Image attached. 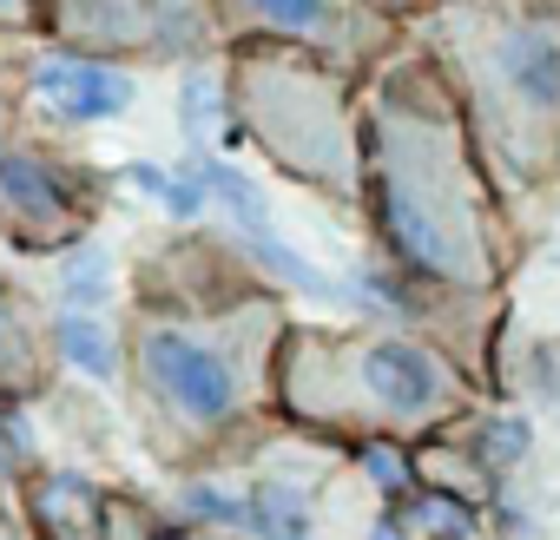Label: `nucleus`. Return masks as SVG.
Here are the masks:
<instances>
[{"label": "nucleus", "mask_w": 560, "mask_h": 540, "mask_svg": "<svg viewBox=\"0 0 560 540\" xmlns=\"http://www.w3.org/2000/svg\"><path fill=\"white\" fill-rule=\"evenodd\" d=\"M0 198H8L34 231H54L60 218H67V191H60V178L40 165V159H0Z\"/></svg>", "instance_id": "nucleus-8"}, {"label": "nucleus", "mask_w": 560, "mask_h": 540, "mask_svg": "<svg viewBox=\"0 0 560 540\" xmlns=\"http://www.w3.org/2000/svg\"><path fill=\"white\" fill-rule=\"evenodd\" d=\"M159 540H185V533H159Z\"/></svg>", "instance_id": "nucleus-22"}, {"label": "nucleus", "mask_w": 560, "mask_h": 540, "mask_svg": "<svg viewBox=\"0 0 560 540\" xmlns=\"http://www.w3.org/2000/svg\"><path fill=\"white\" fill-rule=\"evenodd\" d=\"M422 520H429L435 533H448V540H468V520H462L455 507H422Z\"/></svg>", "instance_id": "nucleus-17"}, {"label": "nucleus", "mask_w": 560, "mask_h": 540, "mask_svg": "<svg viewBox=\"0 0 560 540\" xmlns=\"http://www.w3.org/2000/svg\"><path fill=\"white\" fill-rule=\"evenodd\" d=\"M126 178H132V185H139L145 198H165V185H172V172H159V165H145V159H139V165H132Z\"/></svg>", "instance_id": "nucleus-16"}, {"label": "nucleus", "mask_w": 560, "mask_h": 540, "mask_svg": "<svg viewBox=\"0 0 560 540\" xmlns=\"http://www.w3.org/2000/svg\"><path fill=\"white\" fill-rule=\"evenodd\" d=\"M34 93L67 113V119H119L132 106V80L100 67V60H73V54H47L34 60Z\"/></svg>", "instance_id": "nucleus-7"}, {"label": "nucleus", "mask_w": 560, "mask_h": 540, "mask_svg": "<svg viewBox=\"0 0 560 540\" xmlns=\"http://www.w3.org/2000/svg\"><path fill=\"white\" fill-rule=\"evenodd\" d=\"M244 250H250L264 270H277L284 284H298V291H311V297H337V278H330V270H317L311 257L284 250V244H277V231H257V237H244Z\"/></svg>", "instance_id": "nucleus-12"}, {"label": "nucleus", "mask_w": 560, "mask_h": 540, "mask_svg": "<svg viewBox=\"0 0 560 540\" xmlns=\"http://www.w3.org/2000/svg\"><path fill=\"white\" fill-rule=\"evenodd\" d=\"M527 455V422H494L488 429V461H521Z\"/></svg>", "instance_id": "nucleus-15"}, {"label": "nucleus", "mask_w": 560, "mask_h": 540, "mask_svg": "<svg viewBox=\"0 0 560 540\" xmlns=\"http://www.w3.org/2000/svg\"><path fill=\"white\" fill-rule=\"evenodd\" d=\"M455 60L475 86L494 159H508L514 178H534L560 152V34L475 0L455 14Z\"/></svg>", "instance_id": "nucleus-2"}, {"label": "nucleus", "mask_w": 560, "mask_h": 540, "mask_svg": "<svg viewBox=\"0 0 560 540\" xmlns=\"http://www.w3.org/2000/svg\"><path fill=\"white\" fill-rule=\"evenodd\" d=\"M0 468H8V461H0Z\"/></svg>", "instance_id": "nucleus-23"}, {"label": "nucleus", "mask_w": 560, "mask_h": 540, "mask_svg": "<svg viewBox=\"0 0 560 540\" xmlns=\"http://www.w3.org/2000/svg\"><path fill=\"white\" fill-rule=\"evenodd\" d=\"M231 21L264 27V34H291V40H317L337 54H363L370 47V14L357 0H224Z\"/></svg>", "instance_id": "nucleus-6"}, {"label": "nucleus", "mask_w": 560, "mask_h": 540, "mask_svg": "<svg viewBox=\"0 0 560 540\" xmlns=\"http://www.w3.org/2000/svg\"><path fill=\"white\" fill-rule=\"evenodd\" d=\"M60 297H67V310H73V317H86L93 304H106V297H113V257H106L100 244H80V250L60 263Z\"/></svg>", "instance_id": "nucleus-11"}, {"label": "nucleus", "mask_w": 560, "mask_h": 540, "mask_svg": "<svg viewBox=\"0 0 560 540\" xmlns=\"http://www.w3.org/2000/svg\"><path fill=\"white\" fill-rule=\"evenodd\" d=\"M14 363V324H8V304H0V369Z\"/></svg>", "instance_id": "nucleus-19"}, {"label": "nucleus", "mask_w": 560, "mask_h": 540, "mask_svg": "<svg viewBox=\"0 0 560 540\" xmlns=\"http://www.w3.org/2000/svg\"><path fill=\"white\" fill-rule=\"evenodd\" d=\"M383 224L389 244L429 278L468 291L488 284V237L455 119L416 86L383 93Z\"/></svg>", "instance_id": "nucleus-1"}, {"label": "nucleus", "mask_w": 560, "mask_h": 540, "mask_svg": "<svg viewBox=\"0 0 560 540\" xmlns=\"http://www.w3.org/2000/svg\"><path fill=\"white\" fill-rule=\"evenodd\" d=\"M370 474H376V481H389V488H396V481H402V461H396V455H389V448H370Z\"/></svg>", "instance_id": "nucleus-18"}, {"label": "nucleus", "mask_w": 560, "mask_h": 540, "mask_svg": "<svg viewBox=\"0 0 560 540\" xmlns=\"http://www.w3.org/2000/svg\"><path fill=\"white\" fill-rule=\"evenodd\" d=\"M185 507L198 514V520H224V527H250V501H231L224 488H211V481H198V488H185Z\"/></svg>", "instance_id": "nucleus-14"}, {"label": "nucleus", "mask_w": 560, "mask_h": 540, "mask_svg": "<svg viewBox=\"0 0 560 540\" xmlns=\"http://www.w3.org/2000/svg\"><path fill=\"white\" fill-rule=\"evenodd\" d=\"M250 533L257 540H311V501L284 481H264L250 494Z\"/></svg>", "instance_id": "nucleus-9"}, {"label": "nucleus", "mask_w": 560, "mask_h": 540, "mask_svg": "<svg viewBox=\"0 0 560 540\" xmlns=\"http://www.w3.org/2000/svg\"><path fill=\"white\" fill-rule=\"evenodd\" d=\"M244 119L270 145L277 165H291L298 178H311L324 191H350V126H343V99L324 73L250 60L244 67Z\"/></svg>", "instance_id": "nucleus-4"}, {"label": "nucleus", "mask_w": 560, "mask_h": 540, "mask_svg": "<svg viewBox=\"0 0 560 540\" xmlns=\"http://www.w3.org/2000/svg\"><path fill=\"white\" fill-rule=\"evenodd\" d=\"M178 119H185V139H191V145L211 139V126H218V80H211V73H191V80L178 86Z\"/></svg>", "instance_id": "nucleus-13"}, {"label": "nucleus", "mask_w": 560, "mask_h": 540, "mask_svg": "<svg viewBox=\"0 0 560 540\" xmlns=\"http://www.w3.org/2000/svg\"><path fill=\"white\" fill-rule=\"evenodd\" d=\"M27 14V0H0V21H21Z\"/></svg>", "instance_id": "nucleus-20"}, {"label": "nucleus", "mask_w": 560, "mask_h": 540, "mask_svg": "<svg viewBox=\"0 0 560 540\" xmlns=\"http://www.w3.org/2000/svg\"><path fill=\"white\" fill-rule=\"evenodd\" d=\"M370 540H402V527H396V520H383V527H376Z\"/></svg>", "instance_id": "nucleus-21"}, {"label": "nucleus", "mask_w": 560, "mask_h": 540, "mask_svg": "<svg viewBox=\"0 0 560 540\" xmlns=\"http://www.w3.org/2000/svg\"><path fill=\"white\" fill-rule=\"evenodd\" d=\"M139 369L152 383V396L185 422V429H218L237 415L244 402V383H237V363L205 343V337H185V330H145L139 337Z\"/></svg>", "instance_id": "nucleus-5"}, {"label": "nucleus", "mask_w": 560, "mask_h": 540, "mask_svg": "<svg viewBox=\"0 0 560 540\" xmlns=\"http://www.w3.org/2000/svg\"><path fill=\"white\" fill-rule=\"evenodd\" d=\"M54 343H60V356H67L73 369H86L93 383H113V376H119L113 337H106V330H100L93 317H73V310H67V317L54 324Z\"/></svg>", "instance_id": "nucleus-10"}, {"label": "nucleus", "mask_w": 560, "mask_h": 540, "mask_svg": "<svg viewBox=\"0 0 560 540\" xmlns=\"http://www.w3.org/2000/svg\"><path fill=\"white\" fill-rule=\"evenodd\" d=\"M291 396L311 415H357V422H429L455 402V376L422 343H304L291 363Z\"/></svg>", "instance_id": "nucleus-3"}]
</instances>
